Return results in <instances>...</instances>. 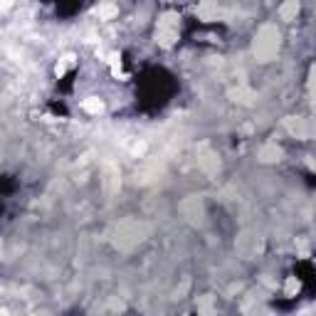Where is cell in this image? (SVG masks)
<instances>
[{"instance_id": "6da1fadb", "label": "cell", "mask_w": 316, "mask_h": 316, "mask_svg": "<svg viewBox=\"0 0 316 316\" xmlns=\"http://www.w3.org/2000/svg\"><path fill=\"white\" fill-rule=\"evenodd\" d=\"M252 52L257 57V62H270L277 57L279 52V30L274 25H262L255 35V45Z\"/></svg>"}, {"instance_id": "7a4b0ae2", "label": "cell", "mask_w": 316, "mask_h": 316, "mask_svg": "<svg viewBox=\"0 0 316 316\" xmlns=\"http://www.w3.org/2000/svg\"><path fill=\"white\" fill-rule=\"evenodd\" d=\"M156 40L163 47H173L178 40V15L176 12H163L156 27Z\"/></svg>"}, {"instance_id": "3957f363", "label": "cell", "mask_w": 316, "mask_h": 316, "mask_svg": "<svg viewBox=\"0 0 316 316\" xmlns=\"http://www.w3.org/2000/svg\"><path fill=\"white\" fill-rule=\"evenodd\" d=\"M143 235H146V227H143V225H138V223H134V220H126V223L119 225L116 245L124 247V250H129V247L138 245V242L143 240Z\"/></svg>"}, {"instance_id": "277c9868", "label": "cell", "mask_w": 316, "mask_h": 316, "mask_svg": "<svg viewBox=\"0 0 316 316\" xmlns=\"http://www.w3.org/2000/svg\"><path fill=\"white\" fill-rule=\"evenodd\" d=\"M198 166H200V171H203V173L215 176V173H218V168H220V161H218V156H215L208 146H203V148H200V153H198Z\"/></svg>"}, {"instance_id": "5b68a950", "label": "cell", "mask_w": 316, "mask_h": 316, "mask_svg": "<svg viewBox=\"0 0 316 316\" xmlns=\"http://www.w3.org/2000/svg\"><path fill=\"white\" fill-rule=\"evenodd\" d=\"M287 129L297 138H312V121L307 119H287Z\"/></svg>"}, {"instance_id": "8992f818", "label": "cell", "mask_w": 316, "mask_h": 316, "mask_svg": "<svg viewBox=\"0 0 316 316\" xmlns=\"http://www.w3.org/2000/svg\"><path fill=\"white\" fill-rule=\"evenodd\" d=\"M230 99L237 101V104H247L250 106L255 101V91L247 89V87H237V89H230Z\"/></svg>"}, {"instance_id": "52a82bcc", "label": "cell", "mask_w": 316, "mask_h": 316, "mask_svg": "<svg viewBox=\"0 0 316 316\" xmlns=\"http://www.w3.org/2000/svg\"><path fill=\"white\" fill-rule=\"evenodd\" d=\"M279 158H282V148H279V146L267 143V146L260 148V161H265V163H274V161H279Z\"/></svg>"}, {"instance_id": "ba28073f", "label": "cell", "mask_w": 316, "mask_h": 316, "mask_svg": "<svg viewBox=\"0 0 316 316\" xmlns=\"http://www.w3.org/2000/svg\"><path fill=\"white\" fill-rule=\"evenodd\" d=\"M94 15H96L99 20H111V17H116V15H119V7H116V5H111V2H104V5L94 7Z\"/></svg>"}, {"instance_id": "9c48e42d", "label": "cell", "mask_w": 316, "mask_h": 316, "mask_svg": "<svg viewBox=\"0 0 316 316\" xmlns=\"http://www.w3.org/2000/svg\"><path fill=\"white\" fill-rule=\"evenodd\" d=\"M297 12H299V2H297V0H292V2H284V5L279 7V15H282V20H294V17H297Z\"/></svg>"}, {"instance_id": "30bf717a", "label": "cell", "mask_w": 316, "mask_h": 316, "mask_svg": "<svg viewBox=\"0 0 316 316\" xmlns=\"http://www.w3.org/2000/svg\"><path fill=\"white\" fill-rule=\"evenodd\" d=\"M84 111L87 114H101L104 111V101L101 99H96V96H89V99H84Z\"/></svg>"}, {"instance_id": "8fae6325", "label": "cell", "mask_w": 316, "mask_h": 316, "mask_svg": "<svg viewBox=\"0 0 316 316\" xmlns=\"http://www.w3.org/2000/svg\"><path fill=\"white\" fill-rule=\"evenodd\" d=\"M198 312L203 316L215 314V302H213V297H200V299H198Z\"/></svg>"}, {"instance_id": "7c38bea8", "label": "cell", "mask_w": 316, "mask_h": 316, "mask_svg": "<svg viewBox=\"0 0 316 316\" xmlns=\"http://www.w3.org/2000/svg\"><path fill=\"white\" fill-rule=\"evenodd\" d=\"M72 64H74V57H72V54H67V57H64V59L57 64V69H54V72H57V77H62V74H64V72H67Z\"/></svg>"}, {"instance_id": "4fadbf2b", "label": "cell", "mask_w": 316, "mask_h": 316, "mask_svg": "<svg viewBox=\"0 0 316 316\" xmlns=\"http://www.w3.org/2000/svg\"><path fill=\"white\" fill-rule=\"evenodd\" d=\"M294 292H299V282H297V277H289V282H287V294H294Z\"/></svg>"}, {"instance_id": "5bb4252c", "label": "cell", "mask_w": 316, "mask_h": 316, "mask_svg": "<svg viewBox=\"0 0 316 316\" xmlns=\"http://www.w3.org/2000/svg\"><path fill=\"white\" fill-rule=\"evenodd\" d=\"M309 87H312V91H316V62L312 67V74H309Z\"/></svg>"}]
</instances>
